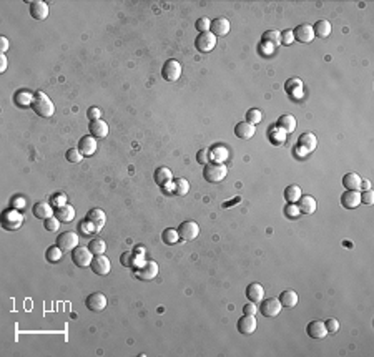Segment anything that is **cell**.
Returning <instances> with one entry per match:
<instances>
[{
  "instance_id": "1",
  "label": "cell",
  "mask_w": 374,
  "mask_h": 357,
  "mask_svg": "<svg viewBox=\"0 0 374 357\" xmlns=\"http://www.w3.org/2000/svg\"><path fill=\"white\" fill-rule=\"evenodd\" d=\"M30 107H32V110L38 116H42V118H50V116L55 113V105H53V102L44 92L33 93V100Z\"/></svg>"
},
{
  "instance_id": "2",
  "label": "cell",
  "mask_w": 374,
  "mask_h": 357,
  "mask_svg": "<svg viewBox=\"0 0 374 357\" xmlns=\"http://www.w3.org/2000/svg\"><path fill=\"white\" fill-rule=\"evenodd\" d=\"M228 174V166L223 163H208L203 166V178L208 183H220L227 178Z\"/></svg>"
},
{
  "instance_id": "3",
  "label": "cell",
  "mask_w": 374,
  "mask_h": 357,
  "mask_svg": "<svg viewBox=\"0 0 374 357\" xmlns=\"http://www.w3.org/2000/svg\"><path fill=\"white\" fill-rule=\"evenodd\" d=\"M0 223H2V228L7 231H15L18 230V228L22 226L23 223V216L18 213V209L12 208V209H7V211L2 213V219H0Z\"/></svg>"
},
{
  "instance_id": "4",
  "label": "cell",
  "mask_w": 374,
  "mask_h": 357,
  "mask_svg": "<svg viewBox=\"0 0 374 357\" xmlns=\"http://www.w3.org/2000/svg\"><path fill=\"white\" fill-rule=\"evenodd\" d=\"M178 234H180L181 241H193V239H196L198 234H200V226H198V223H195L192 219L183 221L180 226H178Z\"/></svg>"
},
{
  "instance_id": "5",
  "label": "cell",
  "mask_w": 374,
  "mask_h": 357,
  "mask_svg": "<svg viewBox=\"0 0 374 357\" xmlns=\"http://www.w3.org/2000/svg\"><path fill=\"white\" fill-rule=\"evenodd\" d=\"M162 77L166 81H177L181 77V65L175 58H170L163 63L162 67Z\"/></svg>"
},
{
  "instance_id": "6",
  "label": "cell",
  "mask_w": 374,
  "mask_h": 357,
  "mask_svg": "<svg viewBox=\"0 0 374 357\" xmlns=\"http://www.w3.org/2000/svg\"><path fill=\"white\" fill-rule=\"evenodd\" d=\"M93 253L85 246H77L72 251V261L77 267H87L92 264Z\"/></svg>"
},
{
  "instance_id": "7",
  "label": "cell",
  "mask_w": 374,
  "mask_h": 357,
  "mask_svg": "<svg viewBox=\"0 0 374 357\" xmlns=\"http://www.w3.org/2000/svg\"><path fill=\"white\" fill-rule=\"evenodd\" d=\"M57 246L60 248L62 251H73L77 246H79V234L73 231H65L60 233L57 238Z\"/></svg>"
},
{
  "instance_id": "8",
  "label": "cell",
  "mask_w": 374,
  "mask_h": 357,
  "mask_svg": "<svg viewBox=\"0 0 374 357\" xmlns=\"http://www.w3.org/2000/svg\"><path fill=\"white\" fill-rule=\"evenodd\" d=\"M195 47H196V50L201 53L211 52V50L216 47V37L211 32L198 33L196 40H195Z\"/></svg>"
},
{
  "instance_id": "9",
  "label": "cell",
  "mask_w": 374,
  "mask_h": 357,
  "mask_svg": "<svg viewBox=\"0 0 374 357\" xmlns=\"http://www.w3.org/2000/svg\"><path fill=\"white\" fill-rule=\"evenodd\" d=\"M108 304V299L103 293H92L90 296L85 299V306L88 311L92 312H102Z\"/></svg>"
},
{
  "instance_id": "10",
  "label": "cell",
  "mask_w": 374,
  "mask_h": 357,
  "mask_svg": "<svg viewBox=\"0 0 374 357\" xmlns=\"http://www.w3.org/2000/svg\"><path fill=\"white\" fill-rule=\"evenodd\" d=\"M281 302H279L278 297H268V299L261 301L260 306V312L263 314L264 317H275L281 312Z\"/></svg>"
},
{
  "instance_id": "11",
  "label": "cell",
  "mask_w": 374,
  "mask_h": 357,
  "mask_svg": "<svg viewBox=\"0 0 374 357\" xmlns=\"http://www.w3.org/2000/svg\"><path fill=\"white\" fill-rule=\"evenodd\" d=\"M90 267L93 273L98 274V276H107L112 269V264H110V259H108L105 254H97V256H93Z\"/></svg>"
},
{
  "instance_id": "12",
  "label": "cell",
  "mask_w": 374,
  "mask_h": 357,
  "mask_svg": "<svg viewBox=\"0 0 374 357\" xmlns=\"http://www.w3.org/2000/svg\"><path fill=\"white\" fill-rule=\"evenodd\" d=\"M318 145V140L313 133H303L298 140V145H296V151H299V155H306L314 151Z\"/></svg>"
},
{
  "instance_id": "13",
  "label": "cell",
  "mask_w": 374,
  "mask_h": 357,
  "mask_svg": "<svg viewBox=\"0 0 374 357\" xmlns=\"http://www.w3.org/2000/svg\"><path fill=\"white\" fill-rule=\"evenodd\" d=\"M293 35H294V40H298L299 44H309V42H313V38H314L313 25H309V23H301V25H298L293 30Z\"/></svg>"
},
{
  "instance_id": "14",
  "label": "cell",
  "mask_w": 374,
  "mask_h": 357,
  "mask_svg": "<svg viewBox=\"0 0 374 357\" xmlns=\"http://www.w3.org/2000/svg\"><path fill=\"white\" fill-rule=\"evenodd\" d=\"M136 278L142 279V281H151V279L157 278L158 274V264L155 261H146L143 263L142 267L136 269Z\"/></svg>"
},
{
  "instance_id": "15",
  "label": "cell",
  "mask_w": 374,
  "mask_h": 357,
  "mask_svg": "<svg viewBox=\"0 0 374 357\" xmlns=\"http://www.w3.org/2000/svg\"><path fill=\"white\" fill-rule=\"evenodd\" d=\"M85 221H88V223L92 224L93 230H95V233H98L105 226L107 216H105V213L102 211V209L93 208V209H90V211L87 213V218H85Z\"/></svg>"
},
{
  "instance_id": "16",
  "label": "cell",
  "mask_w": 374,
  "mask_h": 357,
  "mask_svg": "<svg viewBox=\"0 0 374 357\" xmlns=\"http://www.w3.org/2000/svg\"><path fill=\"white\" fill-rule=\"evenodd\" d=\"M29 10H30V15H32L33 20H45V18L49 17V5H47V2H42V0H33V2H30Z\"/></svg>"
},
{
  "instance_id": "17",
  "label": "cell",
  "mask_w": 374,
  "mask_h": 357,
  "mask_svg": "<svg viewBox=\"0 0 374 357\" xmlns=\"http://www.w3.org/2000/svg\"><path fill=\"white\" fill-rule=\"evenodd\" d=\"M229 20L227 17H216L215 20H211V27H210V32H211L215 37H225V35L229 33Z\"/></svg>"
},
{
  "instance_id": "18",
  "label": "cell",
  "mask_w": 374,
  "mask_h": 357,
  "mask_svg": "<svg viewBox=\"0 0 374 357\" xmlns=\"http://www.w3.org/2000/svg\"><path fill=\"white\" fill-rule=\"evenodd\" d=\"M153 180L160 188H166V186L171 185V181H173V173H171V170L166 168V166H158V168L155 170Z\"/></svg>"
},
{
  "instance_id": "19",
  "label": "cell",
  "mask_w": 374,
  "mask_h": 357,
  "mask_svg": "<svg viewBox=\"0 0 374 357\" xmlns=\"http://www.w3.org/2000/svg\"><path fill=\"white\" fill-rule=\"evenodd\" d=\"M306 334L311 337V339H325L328 336V331H326V326L321 321H311L306 326Z\"/></svg>"
},
{
  "instance_id": "20",
  "label": "cell",
  "mask_w": 374,
  "mask_h": 357,
  "mask_svg": "<svg viewBox=\"0 0 374 357\" xmlns=\"http://www.w3.org/2000/svg\"><path fill=\"white\" fill-rule=\"evenodd\" d=\"M97 138H93L92 135H87V137H81L79 141V150L81 151L83 156H93L97 153Z\"/></svg>"
},
{
  "instance_id": "21",
  "label": "cell",
  "mask_w": 374,
  "mask_h": 357,
  "mask_svg": "<svg viewBox=\"0 0 374 357\" xmlns=\"http://www.w3.org/2000/svg\"><path fill=\"white\" fill-rule=\"evenodd\" d=\"M296 206H298L299 213H303V215H313L318 208V203L311 195H301V198L298 200V204H296Z\"/></svg>"
},
{
  "instance_id": "22",
  "label": "cell",
  "mask_w": 374,
  "mask_h": 357,
  "mask_svg": "<svg viewBox=\"0 0 374 357\" xmlns=\"http://www.w3.org/2000/svg\"><path fill=\"white\" fill-rule=\"evenodd\" d=\"M256 317L255 316H246L244 314L243 317H240V321H238V332L240 334H244V336H249V334H253V332L256 331Z\"/></svg>"
},
{
  "instance_id": "23",
  "label": "cell",
  "mask_w": 374,
  "mask_h": 357,
  "mask_svg": "<svg viewBox=\"0 0 374 357\" xmlns=\"http://www.w3.org/2000/svg\"><path fill=\"white\" fill-rule=\"evenodd\" d=\"M55 218L60 221V223H70V221L75 219V208L72 206V204L65 203L62 204V206L55 208Z\"/></svg>"
},
{
  "instance_id": "24",
  "label": "cell",
  "mask_w": 374,
  "mask_h": 357,
  "mask_svg": "<svg viewBox=\"0 0 374 357\" xmlns=\"http://www.w3.org/2000/svg\"><path fill=\"white\" fill-rule=\"evenodd\" d=\"M88 130H90V135L93 138L97 140H102V138H107L108 137V125L103 122L102 118L100 120H93V122H90V126H88Z\"/></svg>"
},
{
  "instance_id": "25",
  "label": "cell",
  "mask_w": 374,
  "mask_h": 357,
  "mask_svg": "<svg viewBox=\"0 0 374 357\" xmlns=\"http://www.w3.org/2000/svg\"><path fill=\"white\" fill-rule=\"evenodd\" d=\"M32 213H33L35 218H38V219H47V218H50V216L55 215L52 204L44 203V201H38V203H35L33 208H32Z\"/></svg>"
},
{
  "instance_id": "26",
  "label": "cell",
  "mask_w": 374,
  "mask_h": 357,
  "mask_svg": "<svg viewBox=\"0 0 374 357\" xmlns=\"http://www.w3.org/2000/svg\"><path fill=\"white\" fill-rule=\"evenodd\" d=\"M341 204L346 209H354L361 204V193L359 191H346L341 196Z\"/></svg>"
},
{
  "instance_id": "27",
  "label": "cell",
  "mask_w": 374,
  "mask_h": 357,
  "mask_svg": "<svg viewBox=\"0 0 374 357\" xmlns=\"http://www.w3.org/2000/svg\"><path fill=\"white\" fill-rule=\"evenodd\" d=\"M284 90L291 98H301L303 96V81L299 78H290L284 83Z\"/></svg>"
},
{
  "instance_id": "28",
  "label": "cell",
  "mask_w": 374,
  "mask_h": 357,
  "mask_svg": "<svg viewBox=\"0 0 374 357\" xmlns=\"http://www.w3.org/2000/svg\"><path fill=\"white\" fill-rule=\"evenodd\" d=\"M256 133V126L251 125L248 122H240L238 125L235 126V135L241 140H249L253 138Z\"/></svg>"
},
{
  "instance_id": "29",
  "label": "cell",
  "mask_w": 374,
  "mask_h": 357,
  "mask_svg": "<svg viewBox=\"0 0 374 357\" xmlns=\"http://www.w3.org/2000/svg\"><path fill=\"white\" fill-rule=\"evenodd\" d=\"M361 181L363 178L356 173H348L342 178V186L346 188V191H359L361 189Z\"/></svg>"
},
{
  "instance_id": "30",
  "label": "cell",
  "mask_w": 374,
  "mask_h": 357,
  "mask_svg": "<svg viewBox=\"0 0 374 357\" xmlns=\"http://www.w3.org/2000/svg\"><path fill=\"white\" fill-rule=\"evenodd\" d=\"M246 297L251 302H260L264 299V289L260 282H251L246 288Z\"/></svg>"
},
{
  "instance_id": "31",
  "label": "cell",
  "mask_w": 374,
  "mask_h": 357,
  "mask_svg": "<svg viewBox=\"0 0 374 357\" xmlns=\"http://www.w3.org/2000/svg\"><path fill=\"white\" fill-rule=\"evenodd\" d=\"M276 126H279L281 130L284 131V133H291V131L296 130V118L293 115L290 113H284L278 118V122H276Z\"/></svg>"
},
{
  "instance_id": "32",
  "label": "cell",
  "mask_w": 374,
  "mask_h": 357,
  "mask_svg": "<svg viewBox=\"0 0 374 357\" xmlns=\"http://www.w3.org/2000/svg\"><path fill=\"white\" fill-rule=\"evenodd\" d=\"M190 191V183L185 178H173L171 181V193H175L177 196H185Z\"/></svg>"
},
{
  "instance_id": "33",
  "label": "cell",
  "mask_w": 374,
  "mask_h": 357,
  "mask_svg": "<svg viewBox=\"0 0 374 357\" xmlns=\"http://www.w3.org/2000/svg\"><path fill=\"white\" fill-rule=\"evenodd\" d=\"M278 299H279V302H281L283 308H294V306L298 304V294L291 289H286L279 294Z\"/></svg>"
},
{
  "instance_id": "34",
  "label": "cell",
  "mask_w": 374,
  "mask_h": 357,
  "mask_svg": "<svg viewBox=\"0 0 374 357\" xmlns=\"http://www.w3.org/2000/svg\"><path fill=\"white\" fill-rule=\"evenodd\" d=\"M313 32H314V37L326 38L331 33V23H329V20H318L313 25Z\"/></svg>"
},
{
  "instance_id": "35",
  "label": "cell",
  "mask_w": 374,
  "mask_h": 357,
  "mask_svg": "<svg viewBox=\"0 0 374 357\" xmlns=\"http://www.w3.org/2000/svg\"><path fill=\"white\" fill-rule=\"evenodd\" d=\"M261 42L270 44L273 47H279L281 45V32H278V30H266L263 33V37H261Z\"/></svg>"
},
{
  "instance_id": "36",
  "label": "cell",
  "mask_w": 374,
  "mask_h": 357,
  "mask_svg": "<svg viewBox=\"0 0 374 357\" xmlns=\"http://www.w3.org/2000/svg\"><path fill=\"white\" fill-rule=\"evenodd\" d=\"M228 158V150L221 145H216L210 150V160H213L215 163H223Z\"/></svg>"
},
{
  "instance_id": "37",
  "label": "cell",
  "mask_w": 374,
  "mask_h": 357,
  "mask_svg": "<svg viewBox=\"0 0 374 357\" xmlns=\"http://www.w3.org/2000/svg\"><path fill=\"white\" fill-rule=\"evenodd\" d=\"M301 198V188L298 185H290L284 189V200L288 203H298V200Z\"/></svg>"
},
{
  "instance_id": "38",
  "label": "cell",
  "mask_w": 374,
  "mask_h": 357,
  "mask_svg": "<svg viewBox=\"0 0 374 357\" xmlns=\"http://www.w3.org/2000/svg\"><path fill=\"white\" fill-rule=\"evenodd\" d=\"M178 239H180V234H178V230H175V228H166V230L162 233V241L165 243L166 246L177 244Z\"/></svg>"
},
{
  "instance_id": "39",
  "label": "cell",
  "mask_w": 374,
  "mask_h": 357,
  "mask_svg": "<svg viewBox=\"0 0 374 357\" xmlns=\"http://www.w3.org/2000/svg\"><path fill=\"white\" fill-rule=\"evenodd\" d=\"M62 254H64V251H62L57 244H52V246H49V249L45 251V259L49 263H52V264H55V263H58L62 259Z\"/></svg>"
},
{
  "instance_id": "40",
  "label": "cell",
  "mask_w": 374,
  "mask_h": 357,
  "mask_svg": "<svg viewBox=\"0 0 374 357\" xmlns=\"http://www.w3.org/2000/svg\"><path fill=\"white\" fill-rule=\"evenodd\" d=\"M270 140L273 145H283L284 141H286V133L281 130L279 126H273L270 130Z\"/></svg>"
},
{
  "instance_id": "41",
  "label": "cell",
  "mask_w": 374,
  "mask_h": 357,
  "mask_svg": "<svg viewBox=\"0 0 374 357\" xmlns=\"http://www.w3.org/2000/svg\"><path fill=\"white\" fill-rule=\"evenodd\" d=\"M88 249L92 251L93 256H97V254H105L107 244H105V241H103L102 238H95V239H92L90 244H88Z\"/></svg>"
},
{
  "instance_id": "42",
  "label": "cell",
  "mask_w": 374,
  "mask_h": 357,
  "mask_svg": "<svg viewBox=\"0 0 374 357\" xmlns=\"http://www.w3.org/2000/svg\"><path fill=\"white\" fill-rule=\"evenodd\" d=\"M14 100H15V103H18L20 107H27V105H32L33 95L32 93H29V92H25V90H20V92L15 93Z\"/></svg>"
},
{
  "instance_id": "43",
  "label": "cell",
  "mask_w": 374,
  "mask_h": 357,
  "mask_svg": "<svg viewBox=\"0 0 374 357\" xmlns=\"http://www.w3.org/2000/svg\"><path fill=\"white\" fill-rule=\"evenodd\" d=\"M263 120V113L258 110V108H251V110L246 111V122L251 123V125H258V123Z\"/></svg>"
},
{
  "instance_id": "44",
  "label": "cell",
  "mask_w": 374,
  "mask_h": 357,
  "mask_svg": "<svg viewBox=\"0 0 374 357\" xmlns=\"http://www.w3.org/2000/svg\"><path fill=\"white\" fill-rule=\"evenodd\" d=\"M210 27H211V20H210L208 17H201V18H198L196 23H195V29H196L200 33L210 32Z\"/></svg>"
},
{
  "instance_id": "45",
  "label": "cell",
  "mask_w": 374,
  "mask_h": 357,
  "mask_svg": "<svg viewBox=\"0 0 374 357\" xmlns=\"http://www.w3.org/2000/svg\"><path fill=\"white\" fill-rule=\"evenodd\" d=\"M44 228L49 233H55L58 231V228H60V221H58L55 216H50V218L44 219Z\"/></svg>"
},
{
  "instance_id": "46",
  "label": "cell",
  "mask_w": 374,
  "mask_h": 357,
  "mask_svg": "<svg viewBox=\"0 0 374 357\" xmlns=\"http://www.w3.org/2000/svg\"><path fill=\"white\" fill-rule=\"evenodd\" d=\"M65 158H67V161L70 163H80L83 155H81V151L79 148H70L67 153H65Z\"/></svg>"
},
{
  "instance_id": "47",
  "label": "cell",
  "mask_w": 374,
  "mask_h": 357,
  "mask_svg": "<svg viewBox=\"0 0 374 357\" xmlns=\"http://www.w3.org/2000/svg\"><path fill=\"white\" fill-rule=\"evenodd\" d=\"M284 216L290 219H296L299 216V209L296 206V203H288L284 206Z\"/></svg>"
},
{
  "instance_id": "48",
  "label": "cell",
  "mask_w": 374,
  "mask_h": 357,
  "mask_svg": "<svg viewBox=\"0 0 374 357\" xmlns=\"http://www.w3.org/2000/svg\"><path fill=\"white\" fill-rule=\"evenodd\" d=\"M361 203L368 204V206H371V204L374 203V193L371 191V189L361 191Z\"/></svg>"
},
{
  "instance_id": "49",
  "label": "cell",
  "mask_w": 374,
  "mask_h": 357,
  "mask_svg": "<svg viewBox=\"0 0 374 357\" xmlns=\"http://www.w3.org/2000/svg\"><path fill=\"white\" fill-rule=\"evenodd\" d=\"M325 326H326V331L328 332H338L340 331V323H338V319H334V317H331V319H328L325 323Z\"/></svg>"
},
{
  "instance_id": "50",
  "label": "cell",
  "mask_w": 374,
  "mask_h": 357,
  "mask_svg": "<svg viewBox=\"0 0 374 357\" xmlns=\"http://www.w3.org/2000/svg\"><path fill=\"white\" fill-rule=\"evenodd\" d=\"M294 42V35H293V30H284V32H281V44L283 45H290Z\"/></svg>"
},
{
  "instance_id": "51",
  "label": "cell",
  "mask_w": 374,
  "mask_h": 357,
  "mask_svg": "<svg viewBox=\"0 0 374 357\" xmlns=\"http://www.w3.org/2000/svg\"><path fill=\"white\" fill-rule=\"evenodd\" d=\"M258 312V308H256V302H246V304L243 306V314H246V316H255V314Z\"/></svg>"
},
{
  "instance_id": "52",
  "label": "cell",
  "mask_w": 374,
  "mask_h": 357,
  "mask_svg": "<svg viewBox=\"0 0 374 357\" xmlns=\"http://www.w3.org/2000/svg\"><path fill=\"white\" fill-rule=\"evenodd\" d=\"M67 203V196H65V193H58V195H53L52 198V206H62V204Z\"/></svg>"
},
{
  "instance_id": "53",
  "label": "cell",
  "mask_w": 374,
  "mask_h": 357,
  "mask_svg": "<svg viewBox=\"0 0 374 357\" xmlns=\"http://www.w3.org/2000/svg\"><path fill=\"white\" fill-rule=\"evenodd\" d=\"M196 161L200 163V165H208L210 163V153L206 150H200L198 151V155H196Z\"/></svg>"
},
{
  "instance_id": "54",
  "label": "cell",
  "mask_w": 374,
  "mask_h": 357,
  "mask_svg": "<svg viewBox=\"0 0 374 357\" xmlns=\"http://www.w3.org/2000/svg\"><path fill=\"white\" fill-rule=\"evenodd\" d=\"M100 115H102V111H100L98 107H90L87 111V116L90 122H93V120H100Z\"/></svg>"
},
{
  "instance_id": "55",
  "label": "cell",
  "mask_w": 374,
  "mask_h": 357,
  "mask_svg": "<svg viewBox=\"0 0 374 357\" xmlns=\"http://www.w3.org/2000/svg\"><path fill=\"white\" fill-rule=\"evenodd\" d=\"M79 230L83 233L85 236H88V234H92V233H95V230H93L92 224L88 223V221H83V223H80V224H79Z\"/></svg>"
},
{
  "instance_id": "56",
  "label": "cell",
  "mask_w": 374,
  "mask_h": 357,
  "mask_svg": "<svg viewBox=\"0 0 374 357\" xmlns=\"http://www.w3.org/2000/svg\"><path fill=\"white\" fill-rule=\"evenodd\" d=\"M131 256H133L131 251H127V253H123L122 258H120V263H122L123 266H127V267H131V266H133V264H131V261H130Z\"/></svg>"
},
{
  "instance_id": "57",
  "label": "cell",
  "mask_w": 374,
  "mask_h": 357,
  "mask_svg": "<svg viewBox=\"0 0 374 357\" xmlns=\"http://www.w3.org/2000/svg\"><path fill=\"white\" fill-rule=\"evenodd\" d=\"M12 206L15 209H23L25 208V200H23L22 196H15L14 200H12Z\"/></svg>"
},
{
  "instance_id": "58",
  "label": "cell",
  "mask_w": 374,
  "mask_h": 357,
  "mask_svg": "<svg viewBox=\"0 0 374 357\" xmlns=\"http://www.w3.org/2000/svg\"><path fill=\"white\" fill-rule=\"evenodd\" d=\"M7 48H9V38L2 37V38H0V50H2V53H5Z\"/></svg>"
},
{
  "instance_id": "59",
  "label": "cell",
  "mask_w": 374,
  "mask_h": 357,
  "mask_svg": "<svg viewBox=\"0 0 374 357\" xmlns=\"http://www.w3.org/2000/svg\"><path fill=\"white\" fill-rule=\"evenodd\" d=\"M5 70H7V57L2 53V55H0V73H3Z\"/></svg>"
},
{
  "instance_id": "60",
  "label": "cell",
  "mask_w": 374,
  "mask_h": 357,
  "mask_svg": "<svg viewBox=\"0 0 374 357\" xmlns=\"http://www.w3.org/2000/svg\"><path fill=\"white\" fill-rule=\"evenodd\" d=\"M361 188H363L364 191H366V189H369V188H371V181L363 180V181H361Z\"/></svg>"
},
{
  "instance_id": "61",
  "label": "cell",
  "mask_w": 374,
  "mask_h": 357,
  "mask_svg": "<svg viewBox=\"0 0 374 357\" xmlns=\"http://www.w3.org/2000/svg\"><path fill=\"white\" fill-rule=\"evenodd\" d=\"M241 200V198H235V200L231 201V203H225L223 204V208H231V204H235V203H238V201Z\"/></svg>"
}]
</instances>
